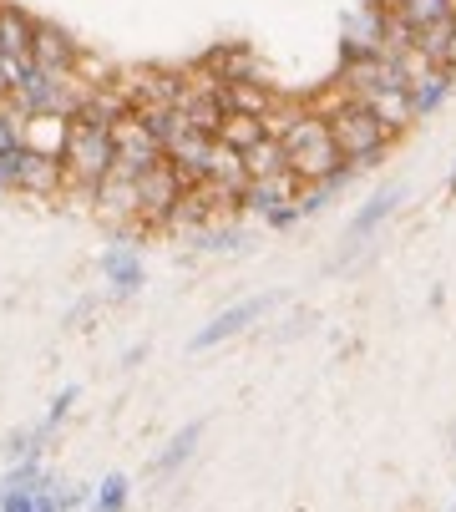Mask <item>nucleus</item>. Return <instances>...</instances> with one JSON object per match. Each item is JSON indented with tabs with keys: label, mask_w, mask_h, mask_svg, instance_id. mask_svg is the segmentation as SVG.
Wrapping results in <instances>:
<instances>
[{
	"label": "nucleus",
	"mask_w": 456,
	"mask_h": 512,
	"mask_svg": "<svg viewBox=\"0 0 456 512\" xmlns=\"http://www.w3.org/2000/svg\"><path fill=\"white\" fill-rule=\"evenodd\" d=\"M315 112L325 117L335 153H340V163H350V168H370V163H380V158H386V148L396 142L386 127H380V122H375L355 97H345V92L325 97V107H315Z\"/></svg>",
	"instance_id": "obj_1"
},
{
	"label": "nucleus",
	"mask_w": 456,
	"mask_h": 512,
	"mask_svg": "<svg viewBox=\"0 0 456 512\" xmlns=\"http://www.w3.org/2000/svg\"><path fill=\"white\" fill-rule=\"evenodd\" d=\"M406 92H411V112H416V122H421V117H431V112H436V107H441V102L456 92V77H451L446 66H431L426 77H416Z\"/></svg>",
	"instance_id": "obj_16"
},
{
	"label": "nucleus",
	"mask_w": 456,
	"mask_h": 512,
	"mask_svg": "<svg viewBox=\"0 0 456 512\" xmlns=\"http://www.w3.org/2000/svg\"><path fill=\"white\" fill-rule=\"evenodd\" d=\"M76 396H82V391H76V386H66V391H56V401L46 406V416H41V431L46 436H56V426L71 416V406H76Z\"/></svg>",
	"instance_id": "obj_25"
},
{
	"label": "nucleus",
	"mask_w": 456,
	"mask_h": 512,
	"mask_svg": "<svg viewBox=\"0 0 456 512\" xmlns=\"http://www.w3.org/2000/svg\"><path fill=\"white\" fill-rule=\"evenodd\" d=\"M51 487V477H46V467H41V457H26V462H11V472L0 477V497L6 492H46Z\"/></svg>",
	"instance_id": "obj_21"
},
{
	"label": "nucleus",
	"mask_w": 456,
	"mask_h": 512,
	"mask_svg": "<svg viewBox=\"0 0 456 512\" xmlns=\"http://www.w3.org/2000/svg\"><path fill=\"white\" fill-rule=\"evenodd\" d=\"M0 512H56V497H51V487L46 492H6Z\"/></svg>",
	"instance_id": "obj_24"
},
{
	"label": "nucleus",
	"mask_w": 456,
	"mask_h": 512,
	"mask_svg": "<svg viewBox=\"0 0 456 512\" xmlns=\"http://www.w3.org/2000/svg\"><path fill=\"white\" fill-rule=\"evenodd\" d=\"M132 112H147V107H173L183 97V71H168V66H137L127 71L122 82H112Z\"/></svg>",
	"instance_id": "obj_6"
},
{
	"label": "nucleus",
	"mask_w": 456,
	"mask_h": 512,
	"mask_svg": "<svg viewBox=\"0 0 456 512\" xmlns=\"http://www.w3.org/2000/svg\"><path fill=\"white\" fill-rule=\"evenodd\" d=\"M203 431H208V421H188V426H178L173 436H168V447L147 462V477H173V472H183L188 462H193V452H198V442H203Z\"/></svg>",
	"instance_id": "obj_12"
},
{
	"label": "nucleus",
	"mask_w": 456,
	"mask_h": 512,
	"mask_svg": "<svg viewBox=\"0 0 456 512\" xmlns=\"http://www.w3.org/2000/svg\"><path fill=\"white\" fill-rule=\"evenodd\" d=\"M132 502V477L127 472H107V482L92 487V512H127Z\"/></svg>",
	"instance_id": "obj_23"
},
{
	"label": "nucleus",
	"mask_w": 456,
	"mask_h": 512,
	"mask_svg": "<svg viewBox=\"0 0 456 512\" xmlns=\"http://www.w3.org/2000/svg\"><path fill=\"white\" fill-rule=\"evenodd\" d=\"M213 137L223 142V148H234V153H249L254 142L264 137V122H259V117H223Z\"/></svg>",
	"instance_id": "obj_22"
},
{
	"label": "nucleus",
	"mask_w": 456,
	"mask_h": 512,
	"mask_svg": "<svg viewBox=\"0 0 456 512\" xmlns=\"http://www.w3.org/2000/svg\"><path fill=\"white\" fill-rule=\"evenodd\" d=\"M31 31H36V16H26L21 6H0V56L31 61Z\"/></svg>",
	"instance_id": "obj_17"
},
{
	"label": "nucleus",
	"mask_w": 456,
	"mask_h": 512,
	"mask_svg": "<svg viewBox=\"0 0 456 512\" xmlns=\"http://www.w3.org/2000/svg\"><path fill=\"white\" fill-rule=\"evenodd\" d=\"M360 107L386 127L391 137H401V132H411L416 127V112H411V92L406 87H386V92H370V97H360Z\"/></svg>",
	"instance_id": "obj_13"
},
{
	"label": "nucleus",
	"mask_w": 456,
	"mask_h": 512,
	"mask_svg": "<svg viewBox=\"0 0 456 512\" xmlns=\"http://www.w3.org/2000/svg\"><path fill=\"white\" fill-rule=\"evenodd\" d=\"M451 193H456V168H451Z\"/></svg>",
	"instance_id": "obj_29"
},
{
	"label": "nucleus",
	"mask_w": 456,
	"mask_h": 512,
	"mask_svg": "<svg viewBox=\"0 0 456 512\" xmlns=\"http://www.w3.org/2000/svg\"><path fill=\"white\" fill-rule=\"evenodd\" d=\"M446 512H456V502H451V507H446Z\"/></svg>",
	"instance_id": "obj_30"
},
{
	"label": "nucleus",
	"mask_w": 456,
	"mask_h": 512,
	"mask_svg": "<svg viewBox=\"0 0 456 512\" xmlns=\"http://www.w3.org/2000/svg\"><path fill=\"white\" fill-rule=\"evenodd\" d=\"M218 102H223V117H259L264 122L279 107V92L269 82H228L218 92Z\"/></svg>",
	"instance_id": "obj_11"
},
{
	"label": "nucleus",
	"mask_w": 456,
	"mask_h": 512,
	"mask_svg": "<svg viewBox=\"0 0 456 512\" xmlns=\"http://www.w3.org/2000/svg\"><path fill=\"white\" fill-rule=\"evenodd\" d=\"M244 173H249V183L254 178H279V173H289V163H284V148H279V137H259L254 148L244 153Z\"/></svg>",
	"instance_id": "obj_20"
},
{
	"label": "nucleus",
	"mask_w": 456,
	"mask_h": 512,
	"mask_svg": "<svg viewBox=\"0 0 456 512\" xmlns=\"http://www.w3.org/2000/svg\"><path fill=\"white\" fill-rule=\"evenodd\" d=\"M279 305V295H254V300H239V305H228L223 315H213L193 340H188V350H213V345H223V340H234V335H244L254 320H264L269 310Z\"/></svg>",
	"instance_id": "obj_7"
},
{
	"label": "nucleus",
	"mask_w": 456,
	"mask_h": 512,
	"mask_svg": "<svg viewBox=\"0 0 456 512\" xmlns=\"http://www.w3.org/2000/svg\"><path fill=\"white\" fill-rule=\"evenodd\" d=\"M11 102V87H6V77H0V107H6Z\"/></svg>",
	"instance_id": "obj_28"
},
{
	"label": "nucleus",
	"mask_w": 456,
	"mask_h": 512,
	"mask_svg": "<svg viewBox=\"0 0 456 512\" xmlns=\"http://www.w3.org/2000/svg\"><path fill=\"white\" fill-rule=\"evenodd\" d=\"M122 117H132V107H127V97L107 82V87H97L92 97H87V107H82V117H76V122H92V127H117Z\"/></svg>",
	"instance_id": "obj_19"
},
{
	"label": "nucleus",
	"mask_w": 456,
	"mask_h": 512,
	"mask_svg": "<svg viewBox=\"0 0 456 512\" xmlns=\"http://www.w3.org/2000/svg\"><path fill=\"white\" fill-rule=\"evenodd\" d=\"M279 148H284V163L299 183H325L335 168H340V153L330 142V127L315 107H299L289 117V127L279 132Z\"/></svg>",
	"instance_id": "obj_2"
},
{
	"label": "nucleus",
	"mask_w": 456,
	"mask_h": 512,
	"mask_svg": "<svg viewBox=\"0 0 456 512\" xmlns=\"http://www.w3.org/2000/svg\"><path fill=\"white\" fill-rule=\"evenodd\" d=\"M61 188H66V168H61V158H46V153H31V148H16V193L56 198Z\"/></svg>",
	"instance_id": "obj_8"
},
{
	"label": "nucleus",
	"mask_w": 456,
	"mask_h": 512,
	"mask_svg": "<svg viewBox=\"0 0 456 512\" xmlns=\"http://www.w3.org/2000/svg\"><path fill=\"white\" fill-rule=\"evenodd\" d=\"M26 122H31V117H21V112H11V107H0V153L21 148V132H26Z\"/></svg>",
	"instance_id": "obj_26"
},
{
	"label": "nucleus",
	"mask_w": 456,
	"mask_h": 512,
	"mask_svg": "<svg viewBox=\"0 0 456 512\" xmlns=\"http://www.w3.org/2000/svg\"><path fill=\"white\" fill-rule=\"evenodd\" d=\"M117 153H112V132L107 127H92V122H66V142H61V168H66V183L76 193H97V183L112 173Z\"/></svg>",
	"instance_id": "obj_3"
},
{
	"label": "nucleus",
	"mask_w": 456,
	"mask_h": 512,
	"mask_svg": "<svg viewBox=\"0 0 456 512\" xmlns=\"http://www.w3.org/2000/svg\"><path fill=\"white\" fill-rule=\"evenodd\" d=\"M446 71H451V77H456V41H451V51H446Z\"/></svg>",
	"instance_id": "obj_27"
},
{
	"label": "nucleus",
	"mask_w": 456,
	"mask_h": 512,
	"mask_svg": "<svg viewBox=\"0 0 456 512\" xmlns=\"http://www.w3.org/2000/svg\"><path fill=\"white\" fill-rule=\"evenodd\" d=\"M102 274H107V284H112V295L117 300H132L137 289H142V259L127 249V244H112L107 254H102Z\"/></svg>",
	"instance_id": "obj_15"
},
{
	"label": "nucleus",
	"mask_w": 456,
	"mask_h": 512,
	"mask_svg": "<svg viewBox=\"0 0 456 512\" xmlns=\"http://www.w3.org/2000/svg\"><path fill=\"white\" fill-rule=\"evenodd\" d=\"M92 203H97V218H107L112 229H142L137 224V183L132 178H117V173H107L102 183H97V193H92Z\"/></svg>",
	"instance_id": "obj_9"
},
{
	"label": "nucleus",
	"mask_w": 456,
	"mask_h": 512,
	"mask_svg": "<svg viewBox=\"0 0 456 512\" xmlns=\"http://www.w3.org/2000/svg\"><path fill=\"white\" fill-rule=\"evenodd\" d=\"M386 6H391V16H396L401 26H411V31H426V26L456 16V0H386Z\"/></svg>",
	"instance_id": "obj_18"
},
{
	"label": "nucleus",
	"mask_w": 456,
	"mask_h": 512,
	"mask_svg": "<svg viewBox=\"0 0 456 512\" xmlns=\"http://www.w3.org/2000/svg\"><path fill=\"white\" fill-rule=\"evenodd\" d=\"M183 193H188V183L173 173V163H158V168L137 183V224H142L147 234H163L168 218H173V208L183 203Z\"/></svg>",
	"instance_id": "obj_5"
},
{
	"label": "nucleus",
	"mask_w": 456,
	"mask_h": 512,
	"mask_svg": "<svg viewBox=\"0 0 456 512\" xmlns=\"http://www.w3.org/2000/svg\"><path fill=\"white\" fill-rule=\"evenodd\" d=\"M401 198H406V188H380V193H375V198H370V203H365V208L350 218V229H345L350 254H355V249H360V244H365V239H370V234H375V229L386 224V218H391L396 208H401Z\"/></svg>",
	"instance_id": "obj_14"
},
{
	"label": "nucleus",
	"mask_w": 456,
	"mask_h": 512,
	"mask_svg": "<svg viewBox=\"0 0 456 512\" xmlns=\"http://www.w3.org/2000/svg\"><path fill=\"white\" fill-rule=\"evenodd\" d=\"M76 56H82V46H76L61 26L36 21V31H31V66H41V71H76Z\"/></svg>",
	"instance_id": "obj_10"
},
{
	"label": "nucleus",
	"mask_w": 456,
	"mask_h": 512,
	"mask_svg": "<svg viewBox=\"0 0 456 512\" xmlns=\"http://www.w3.org/2000/svg\"><path fill=\"white\" fill-rule=\"evenodd\" d=\"M112 153H117L112 173H117V178H132V183H142L158 163H168V158H163V142L152 137L137 117H122V122L112 127Z\"/></svg>",
	"instance_id": "obj_4"
}]
</instances>
